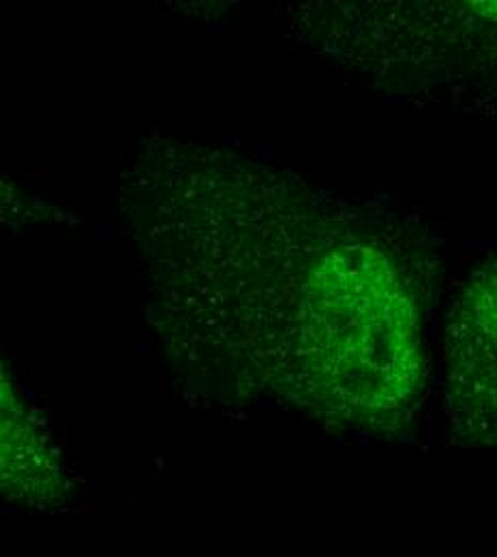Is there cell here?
<instances>
[{
	"label": "cell",
	"instance_id": "cell-1",
	"mask_svg": "<svg viewBox=\"0 0 497 557\" xmlns=\"http://www.w3.org/2000/svg\"><path fill=\"white\" fill-rule=\"evenodd\" d=\"M121 205L181 369L198 356L219 388L271 393L339 426L386 431L412 414L431 262L397 214L172 141L136 157Z\"/></svg>",
	"mask_w": 497,
	"mask_h": 557
},
{
	"label": "cell",
	"instance_id": "cell-2",
	"mask_svg": "<svg viewBox=\"0 0 497 557\" xmlns=\"http://www.w3.org/2000/svg\"><path fill=\"white\" fill-rule=\"evenodd\" d=\"M448 410L459 440L496 442V269L470 278L448 329Z\"/></svg>",
	"mask_w": 497,
	"mask_h": 557
},
{
	"label": "cell",
	"instance_id": "cell-3",
	"mask_svg": "<svg viewBox=\"0 0 497 557\" xmlns=\"http://www.w3.org/2000/svg\"><path fill=\"white\" fill-rule=\"evenodd\" d=\"M0 497L57 510L70 504L73 479L59 444L0 360Z\"/></svg>",
	"mask_w": 497,
	"mask_h": 557
},
{
	"label": "cell",
	"instance_id": "cell-4",
	"mask_svg": "<svg viewBox=\"0 0 497 557\" xmlns=\"http://www.w3.org/2000/svg\"><path fill=\"white\" fill-rule=\"evenodd\" d=\"M52 219H57V212L52 207L24 194L13 183V178L0 168V225L2 227L33 225V223L52 221Z\"/></svg>",
	"mask_w": 497,
	"mask_h": 557
}]
</instances>
